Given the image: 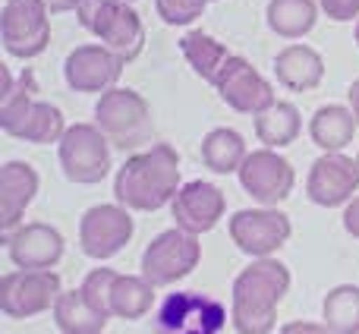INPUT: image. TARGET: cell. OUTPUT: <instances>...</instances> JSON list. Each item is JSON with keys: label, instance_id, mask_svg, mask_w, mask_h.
<instances>
[{"label": "cell", "instance_id": "33", "mask_svg": "<svg viewBox=\"0 0 359 334\" xmlns=\"http://www.w3.org/2000/svg\"><path fill=\"white\" fill-rule=\"evenodd\" d=\"M344 230L359 240V196L347 205V208H344Z\"/></svg>", "mask_w": 359, "mask_h": 334}, {"label": "cell", "instance_id": "7", "mask_svg": "<svg viewBox=\"0 0 359 334\" xmlns=\"http://www.w3.org/2000/svg\"><path fill=\"white\" fill-rule=\"evenodd\" d=\"M0 41L19 60L44 54L50 44V10L44 0H6L0 10Z\"/></svg>", "mask_w": 359, "mask_h": 334}, {"label": "cell", "instance_id": "22", "mask_svg": "<svg viewBox=\"0 0 359 334\" xmlns=\"http://www.w3.org/2000/svg\"><path fill=\"white\" fill-rule=\"evenodd\" d=\"M255 126V139H259L265 149H287L290 142H297L299 130H303V117H299L297 105L290 101H274L271 107H265L262 114L252 117Z\"/></svg>", "mask_w": 359, "mask_h": 334}, {"label": "cell", "instance_id": "37", "mask_svg": "<svg viewBox=\"0 0 359 334\" xmlns=\"http://www.w3.org/2000/svg\"><path fill=\"white\" fill-rule=\"evenodd\" d=\"M208 4H215V0H208Z\"/></svg>", "mask_w": 359, "mask_h": 334}, {"label": "cell", "instance_id": "13", "mask_svg": "<svg viewBox=\"0 0 359 334\" xmlns=\"http://www.w3.org/2000/svg\"><path fill=\"white\" fill-rule=\"evenodd\" d=\"M359 192V161L344 152H322L306 177V196L322 208H347Z\"/></svg>", "mask_w": 359, "mask_h": 334}, {"label": "cell", "instance_id": "3", "mask_svg": "<svg viewBox=\"0 0 359 334\" xmlns=\"http://www.w3.org/2000/svg\"><path fill=\"white\" fill-rule=\"evenodd\" d=\"M38 86L35 76L22 73L19 82H13L10 69H4V98H0V130L19 142L50 145L67 136V120L63 111L50 101L35 98Z\"/></svg>", "mask_w": 359, "mask_h": 334}, {"label": "cell", "instance_id": "9", "mask_svg": "<svg viewBox=\"0 0 359 334\" xmlns=\"http://www.w3.org/2000/svg\"><path fill=\"white\" fill-rule=\"evenodd\" d=\"M227 309L208 293L177 290L168 293L155 312V334H221Z\"/></svg>", "mask_w": 359, "mask_h": 334}, {"label": "cell", "instance_id": "39", "mask_svg": "<svg viewBox=\"0 0 359 334\" xmlns=\"http://www.w3.org/2000/svg\"><path fill=\"white\" fill-rule=\"evenodd\" d=\"M356 161H359V155H356Z\"/></svg>", "mask_w": 359, "mask_h": 334}, {"label": "cell", "instance_id": "30", "mask_svg": "<svg viewBox=\"0 0 359 334\" xmlns=\"http://www.w3.org/2000/svg\"><path fill=\"white\" fill-rule=\"evenodd\" d=\"M208 0H155V10L164 25H189L205 13Z\"/></svg>", "mask_w": 359, "mask_h": 334}, {"label": "cell", "instance_id": "20", "mask_svg": "<svg viewBox=\"0 0 359 334\" xmlns=\"http://www.w3.org/2000/svg\"><path fill=\"white\" fill-rule=\"evenodd\" d=\"M274 76L287 92H312L325 79V60L309 44H287L274 57Z\"/></svg>", "mask_w": 359, "mask_h": 334}, {"label": "cell", "instance_id": "12", "mask_svg": "<svg viewBox=\"0 0 359 334\" xmlns=\"http://www.w3.org/2000/svg\"><path fill=\"white\" fill-rule=\"evenodd\" d=\"M133 215L120 202L111 205H92L79 221V249L95 262L114 259L123 253V246L133 240Z\"/></svg>", "mask_w": 359, "mask_h": 334}, {"label": "cell", "instance_id": "18", "mask_svg": "<svg viewBox=\"0 0 359 334\" xmlns=\"http://www.w3.org/2000/svg\"><path fill=\"white\" fill-rule=\"evenodd\" d=\"M227 211V199L217 189L215 183H205V180H192V183H183L180 192L170 202V215H174L177 227L189 230V234L202 236L208 230L217 227V221Z\"/></svg>", "mask_w": 359, "mask_h": 334}, {"label": "cell", "instance_id": "34", "mask_svg": "<svg viewBox=\"0 0 359 334\" xmlns=\"http://www.w3.org/2000/svg\"><path fill=\"white\" fill-rule=\"evenodd\" d=\"M44 6H48L50 16H54V13H69V10H76V6H79V0H44Z\"/></svg>", "mask_w": 359, "mask_h": 334}, {"label": "cell", "instance_id": "19", "mask_svg": "<svg viewBox=\"0 0 359 334\" xmlns=\"http://www.w3.org/2000/svg\"><path fill=\"white\" fill-rule=\"evenodd\" d=\"M38 186L41 180L29 161H6L0 167V227L4 234L25 224V208L38 196Z\"/></svg>", "mask_w": 359, "mask_h": 334}, {"label": "cell", "instance_id": "21", "mask_svg": "<svg viewBox=\"0 0 359 334\" xmlns=\"http://www.w3.org/2000/svg\"><path fill=\"white\" fill-rule=\"evenodd\" d=\"M359 123L353 111L344 105H325L312 114L309 120V136L322 152H344L353 142Z\"/></svg>", "mask_w": 359, "mask_h": 334}, {"label": "cell", "instance_id": "38", "mask_svg": "<svg viewBox=\"0 0 359 334\" xmlns=\"http://www.w3.org/2000/svg\"><path fill=\"white\" fill-rule=\"evenodd\" d=\"M126 4H133V0H126Z\"/></svg>", "mask_w": 359, "mask_h": 334}, {"label": "cell", "instance_id": "32", "mask_svg": "<svg viewBox=\"0 0 359 334\" xmlns=\"http://www.w3.org/2000/svg\"><path fill=\"white\" fill-rule=\"evenodd\" d=\"M278 334H334L325 322H287Z\"/></svg>", "mask_w": 359, "mask_h": 334}, {"label": "cell", "instance_id": "2", "mask_svg": "<svg viewBox=\"0 0 359 334\" xmlns=\"http://www.w3.org/2000/svg\"><path fill=\"white\" fill-rule=\"evenodd\" d=\"M290 290V268L284 262L252 259L230 290V322L236 334H271L278 325V306Z\"/></svg>", "mask_w": 359, "mask_h": 334}, {"label": "cell", "instance_id": "17", "mask_svg": "<svg viewBox=\"0 0 359 334\" xmlns=\"http://www.w3.org/2000/svg\"><path fill=\"white\" fill-rule=\"evenodd\" d=\"M6 255L16 268L25 272H48L63 259V234L44 221H29L4 234Z\"/></svg>", "mask_w": 359, "mask_h": 334}, {"label": "cell", "instance_id": "23", "mask_svg": "<svg viewBox=\"0 0 359 334\" xmlns=\"http://www.w3.org/2000/svg\"><path fill=\"white\" fill-rule=\"evenodd\" d=\"M268 29L278 38L297 41V38L309 35L318 22V4L316 0H268Z\"/></svg>", "mask_w": 359, "mask_h": 334}, {"label": "cell", "instance_id": "24", "mask_svg": "<svg viewBox=\"0 0 359 334\" xmlns=\"http://www.w3.org/2000/svg\"><path fill=\"white\" fill-rule=\"evenodd\" d=\"M180 51H183L186 63L192 67V73H196L198 79L211 82V86H215V79L221 76L224 63L233 57L217 38H211L208 32H198V29L186 32V35L180 38Z\"/></svg>", "mask_w": 359, "mask_h": 334}, {"label": "cell", "instance_id": "26", "mask_svg": "<svg viewBox=\"0 0 359 334\" xmlns=\"http://www.w3.org/2000/svg\"><path fill=\"white\" fill-rule=\"evenodd\" d=\"M155 284L142 278V274H117L111 290V316L126 319V322H139L151 312L155 306Z\"/></svg>", "mask_w": 359, "mask_h": 334}, {"label": "cell", "instance_id": "6", "mask_svg": "<svg viewBox=\"0 0 359 334\" xmlns=\"http://www.w3.org/2000/svg\"><path fill=\"white\" fill-rule=\"evenodd\" d=\"M202 259V243L196 234L183 227H170L158 234L142 253V278L155 287H174L177 281L189 278Z\"/></svg>", "mask_w": 359, "mask_h": 334}, {"label": "cell", "instance_id": "27", "mask_svg": "<svg viewBox=\"0 0 359 334\" xmlns=\"http://www.w3.org/2000/svg\"><path fill=\"white\" fill-rule=\"evenodd\" d=\"M246 155V139L230 126H217L202 139V164L215 173H240Z\"/></svg>", "mask_w": 359, "mask_h": 334}, {"label": "cell", "instance_id": "31", "mask_svg": "<svg viewBox=\"0 0 359 334\" xmlns=\"http://www.w3.org/2000/svg\"><path fill=\"white\" fill-rule=\"evenodd\" d=\"M322 13L331 22H353L359 19V0H318Z\"/></svg>", "mask_w": 359, "mask_h": 334}, {"label": "cell", "instance_id": "5", "mask_svg": "<svg viewBox=\"0 0 359 334\" xmlns=\"http://www.w3.org/2000/svg\"><path fill=\"white\" fill-rule=\"evenodd\" d=\"M95 123L117 149H136L151 133V107L136 88H111L95 105Z\"/></svg>", "mask_w": 359, "mask_h": 334}, {"label": "cell", "instance_id": "4", "mask_svg": "<svg viewBox=\"0 0 359 334\" xmlns=\"http://www.w3.org/2000/svg\"><path fill=\"white\" fill-rule=\"evenodd\" d=\"M76 19L123 63H133L145 51V25L126 0H79Z\"/></svg>", "mask_w": 359, "mask_h": 334}, {"label": "cell", "instance_id": "14", "mask_svg": "<svg viewBox=\"0 0 359 334\" xmlns=\"http://www.w3.org/2000/svg\"><path fill=\"white\" fill-rule=\"evenodd\" d=\"M215 92L230 111L249 114V117L262 114L265 107H271L274 101H278L274 98L271 82L240 54H233L227 63H224L221 76L215 79Z\"/></svg>", "mask_w": 359, "mask_h": 334}, {"label": "cell", "instance_id": "8", "mask_svg": "<svg viewBox=\"0 0 359 334\" xmlns=\"http://www.w3.org/2000/svg\"><path fill=\"white\" fill-rule=\"evenodd\" d=\"M111 139L98 130V123H73L67 136L57 142L60 167L69 183L95 186L111 173Z\"/></svg>", "mask_w": 359, "mask_h": 334}, {"label": "cell", "instance_id": "35", "mask_svg": "<svg viewBox=\"0 0 359 334\" xmlns=\"http://www.w3.org/2000/svg\"><path fill=\"white\" fill-rule=\"evenodd\" d=\"M347 101H350V111H353V117H356V123H359V79L350 82V88H347Z\"/></svg>", "mask_w": 359, "mask_h": 334}, {"label": "cell", "instance_id": "16", "mask_svg": "<svg viewBox=\"0 0 359 334\" xmlns=\"http://www.w3.org/2000/svg\"><path fill=\"white\" fill-rule=\"evenodd\" d=\"M123 67L126 63L114 51H107L104 44H79L63 60V79H67V86L73 92L104 95L111 88H117Z\"/></svg>", "mask_w": 359, "mask_h": 334}, {"label": "cell", "instance_id": "11", "mask_svg": "<svg viewBox=\"0 0 359 334\" xmlns=\"http://www.w3.org/2000/svg\"><path fill=\"white\" fill-rule=\"evenodd\" d=\"M230 240L236 243L240 253H246L249 259H271L293 234V224L284 211L278 208H243L227 221Z\"/></svg>", "mask_w": 359, "mask_h": 334}, {"label": "cell", "instance_id": "28", "mask_svg": "<svg viewBox=\"0 0 359 334\" xmlns=\"http://www.w3.org/2000/svg\"><path fill=\"white\" fill-rule=\"evenodd\" d=\"M322 319L334 334H359V287L337 284L322 303Z\"/></svg>", "mask_w": 359, "mask_h": 334}, {"label": "cell", "instance_id": "25", "mask_svg": "<svg viewBox=\"0 0 359 334\" xmlns=\"http://www.w3.org/2000/svg\"><path fill=\"white\" fill-rule=\"evenodd\" d=\"M50 312H54V322H57V328H60V334H104L107 316H101V312L88 303L82 287L79 290H63Z\"/></svg>", "mask_w": 359, "mask_h": 334}, {"label": "cell", "instance_id": "10", "mask_svg": "<svg viewBox=\"0 0 359 334\" xmlns=\"http://www.w3.org/2000/svg\"><path fill=\"white\" fill-rule=\"evenodd\" d=\"M63 293L60 274L54 268L48 272H6L0 278V312L6 319H32L54 309Z\"/></svg>", "mask_w": 359, "mask_h": 334}, {"label": "cell", "instance_id": "29", "mask_svg": "<svg viewBox=\"0 0 359 334\" xmlns=\"http://www.w3.org/2000/svg\"><path fill=\"white\" fill-rule=\"evenodd\" d=\"M117 274L120 272H114V268H95V272H88L86 281H82V293H86V300L107 319H111V290H114Z\"/></svg>", "mask_w": 359, "mask_h": 334}, {"label": "cell", "instance_id": "36", "mask_svg": "<svg viewBox=\"0 0 359 334\" xmlns=\"http://www.w3.org/2000/svg\"><path fill=\"white\" fill-rule=\"evenodd\" d=\"M353 35H356V44H359V19H356V32H353Z\"/></svg>", "mask_w": 359, "mask_h": 334}, {"label": "cell", "instance_id": "1", "mask_svg": "<svg viewBox=\"0 0 359 334\" xmlns=\"http://www.w3.org/2000/svg\"><path fill=\"white\" fill-rule=\"evenodd\" d=\"M180 192V155L174 145L155 142L133 152L114 177V199L130 211H158Z\"/></svg>", "mask_w": 359, "mask_h": 334}, {"label": "cell", "instance_id": "15", "mask_svg": "<svg viewBox=\"0 0 359 334\" xmlns=\"http://www.w3.org/2000/svg\"><path fill=\"white\" fill-rule=\"evenodd\" d=\"M240 186L255 199V202L274 208L278 202H284L297 186V171L280 152L274 149H255L246 155V161L240 167Z\"/></svg>", "mask_w": 359, "mask_h": 334}]
</instances>
